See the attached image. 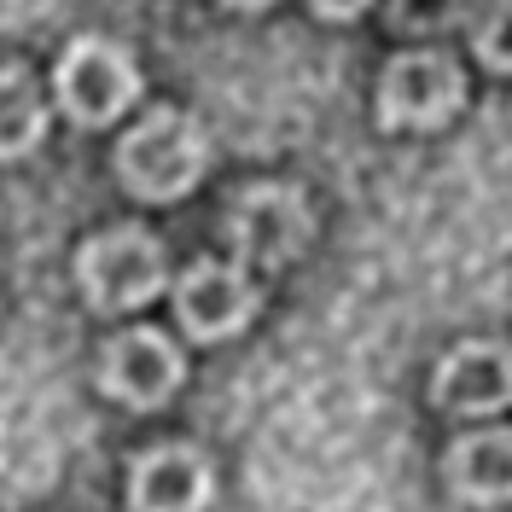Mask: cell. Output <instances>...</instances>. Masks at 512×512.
I'll list each match as a JSON object with an SVG mask.
<instances>
[{"label":"cell","mask_w":512,"mask_h":512,"mask_svg":"<svg viewBox=\"0 0 512 512\" xmlns=\"http://www.w3.org/2000/svg\"><path fill=\"white\" fill-rule=\"evenodd\" d=\"M99 384L105 396H117L123 408H163L169 390L181 384V350L152 332V326H128L105 344V361H99Z\"/></svg>","instance_id":"5b68a950"},{"label":"cell","mask_w":512,"mask_h":512,"mask_svg":"<svg viewBox=\"0 0 512 512\" xmlns=\"http://www.w3.org/2000/svg\"><path fill=\"white\" fill-rule=\"evenodd\" d=\"M507 350L501 344H460V350L448 355L443 367H437V379H431V396H437V408L448 414H501L507 408Z\"/></svg>","instance_id":"9c48e42d"},{"label":"cell","mask_w":512,"mask_h":512,"mask_svg":"<svg viewBox=\"0 0 512 512\" xmlns=\"http://www.w3.org/2000/svg\"><path fill=\"white\" fill-rule=\"evenodd\" d=\"M204 158H210V146H204L198 123L175 105H158L146 123H134L123 134L117 175H123V187L134 198H181V192L198 187Z\"/></svg>","instance_id":"6da1fadb"},{"label":"cell","mask_w":512,"mask_h":512,"mask_svg":"<svg viewBox=\"0 0 512 512\" xmlns=\"http://www.w3.org/2000/svg\"><path fill=\"white\" fill-rule=\"evenodd\" d=\"M507 478H512L507 431H472V437H460L454 454H448V483L472 507H501L507 501Z\"/></svg>","instance_id":"30bf717a"},{"label":"cell","mask_w":512,"mask_h":512,"mask_svg":"<svg viewBox=\"0 0 512 512\" xmlns=\"http://www.w3.org/2000/svg\"><path fill=\"white\" fill-rule=\"evenodd\" d=\"M390 12H396V24H402V30H437V24H448L454 0H396Z\"/></svg>","instance_id":"4fadbf2b"},{"label":"cell","mask_w":512,"mask_h":512,"mask_svg":"<svg viewBox=\"0 0 512 512\" xmlns=\"http://www.w3.org/2000/svg\"><path fill=\"white\" fill-rule=\"evenodd\" d=\"M227 239L239 245V256L256 262H286L309 245V204L291 187H251L233 198L227 216Z\"/></svg>","instance_id":"8992f818"},{"label":"cell","mask_w":512,"mask_h":512,"mask_svg":"<svg viewBox=\"0 0 512 512\" xmlns=\"http://www.w3.org/2000/svg\"><path fill=\"white\" fill-rule=\"evenodd\" d=\"M47 134V99L24 64H0V158H24Z\"/></svg>","instance_id":"8fae6325"},{"label":"cell","mask_w":512,"mask_h":512,"mask_svg":"<svg viewBox=\"0 0 512 512\" xmlns=\"http://www.w3.org/2000/svg\"><path fill=\"white\" fill-rule=\"evenodd\" d=\"M222 6H233V12H262L268 0H222Z\"/></svg>","instance_id":"9a60e30c"},{"label":"cell","mask_w":512,"mask_h":512,"mask_svg":"<svg viewBox=\"0 0 512 512\" xmlns=\"http://www.w3.org/2000/svg\"><path fill=\"white\" fill-rule=\"evenodd\" d=\"M251 309H256V286L227 262H192L175 280V320L192 338H227L251 320Z\"/></svg>","instance_id":"52a82bcc"},{"label":"cell","mask_w":512,"mask_h":512,"mask_svg":"<svg viewBox=\"0 0 512 512\" xmlns=\"http://www.w3.org/2000/svg\"><path fill=\"white\" fill-rule=\"evenodd\" d=\"M373 0H315V12L320 18H332V24H350V18H361Z\"/></svg>","instance_id":"5bb4252c"},{"label":"cell","mask_w":512,"mask_h":512,"mask_svg":"<svg viewBox=\"0 0 512 512\" xmlns=\"http://www.w3.org/2000/svg\"><path fill=\"white\" fill-rule=\"evenodd\" d=\"M53 99L70 123L99 128L111 117H123L128 105L140 99V70L117 41H99V35H82L70 41V53L59 59V76H53Z\"/></svg>","instance_id":"7a4b0ae2"},{"label":"cell","mask_w":512,"mask_h":512,"mask_svg":"<svg viewBox=\"0 0 512 512\" xmlns=\"http://www.w3.org/2000/svg\"><path fill=\"white\" fill-rule=\"evenodd\" d=\"M466 99V76L448 53L414 47L384 64L379 82V123L384 128H443Z\"/></svg>","instance_id":"277c9868"},{"label":"cell","mask_w":512,"mask_h":512,"mask_svg":"<svg viewBox=\"0 0 512 512\" xmlns=\"http://www.w3.org/2000/svg\"><path fill=\"white\" fill-rule=\"evenodd\" d=\"M134 512H204L210 507V460L187 443H163L134 460L128 472Z\"/></svg>","instance_id":"ba28073f"},{"label":"cell","mask_w":512,"mask_h":512,"mask_svg":"<svg viewBox=\"0 0 512 512\" xmlns=\"http://www.w3.org/2000/svg\"><path fill=\"white\" fill-rule=\"evenodd\" d=\"M76 280L94 309H140L163 291V245L146 227L94 233L76 256Z\"/></svg>","instance_id":"3957f363"},{"label":"cell","mask_w":512,"mask_h":512,"mask_svg":"<svg viewBox=\"0 0 512 512\" xmlns=\"http://www.w3.org/2000/svg\"><path fill=\"white\" fill-rule=\"evenodd\" d=\"M472 41H478V59L489 64V70H507V0L489 6V24H483Z\"/></svg>","instance_id":"7c38bea8"}]
</instances>
